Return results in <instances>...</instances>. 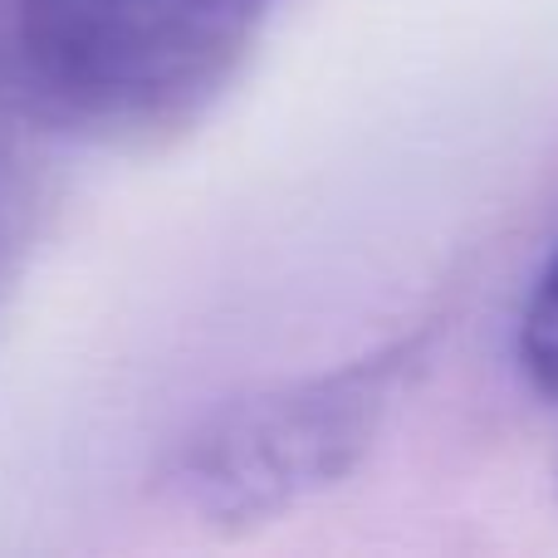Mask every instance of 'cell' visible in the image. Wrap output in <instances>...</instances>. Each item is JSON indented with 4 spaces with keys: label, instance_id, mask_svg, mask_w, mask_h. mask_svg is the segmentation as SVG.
<instances>
[{
    "label": "cell",
    "instance_id": "cell-1",
    "mask_svg": "<svg viewBox=\"0 0 558 558\" xmlns=\"http://www.w3.org/2000/svg\"><path fill=\"white\" fill-rule=\"evenodd\" d=\"M279 0H15V59L49 123L147 153L241 78Z\"/></svg>",
    "mask_w": 558,
    "mask_h": 558
},
{
    "label": "cell",
    "instance_id": "cell-2",
    "mask_svg": "<svg viewBox=\"0 0 558 558\" xmlns=\"http://www.w3.org/2000/svg\"><path fill=\"white\" fill-rule=\"evenodd\" d=\"M426 348L432 328H412L338 367L211 407L167 451L157 490L182 520L221 539L289 520L367 461Z\"/></svg>",
    "mask_w": 558,
    "mask_h": 558
},
{
    "label": "cell",
    "instance_id": "cell-3",
    "mask_svg": "<svg viewBox=\"0 0 558 558\" xmlns=\"http://www.w3.org/2000/svg\"><path fill=\"white\" fill-rule=\"evenodd\" d=\"M520 363L539 392L558 397V251L544 265L520 318Z\"/></svg>",
    "mask_w": 558,
    "mask_h": 558
}]
</instances>
